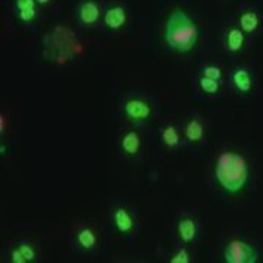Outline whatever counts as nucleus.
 Listing matches in <instances>:
<instances>
[{
  "label": "nucleus",
  "instance_id": "16",
  "mask_svg": "<svg viewBox=\"0 0 263 263\" xmlns=\"http://www.w3.org/2000/svg\"><path fill=\"white\" fill-rule=\"evenodd\" d=\"M37 2L35 0H15L16 16L24 24H31L37 18Z\"/></svg>",
  "mask_w": 263,
  "mask_h": 263
},
{
  "label": "nucleus",
  "instance_id": "21",
  "mask_svg": "<svg viewBox=\"0 0 263 263\" xmlns=\"http://www.w3.org/2000/svg\"><path fill=\"white\" fill-rule=\"evenodd\" d=\"M8 257H9V262L12 263H27L25 262V259H24V256L21 254V252L18 250V247L15 246L12 250L8 254Z\"/></svg>",
  "mask_w": 263,
  "mask_h": 263
},
{
  "label": "nucleus",
  "instance_id": "14",
  "mask_svg": "<svg viewBox=\"0 0 263 263\" xmlns=\"http://www.w3.org/2000/svg\"><path fill=\"white\" fill-rule=\"evenodd\" d=\"M237 24L246 35H250V34H254L260 27V15L254 9L241 10Z\"/></svg>",
  "mask_w": 263,
  "mask_h": 263
},
{
  "label": "nucleus",
  "instance_id": "4",
  "mask_svg": "<svg viewBox=\"0 0 263 263\" xmlns=\"http://www.w3.org/2000/svg\"><path fill=\"white\" fill-rule=\"evenodd\" d=\"M123 116L135 124L149 122L154 114V107L148 98L142 95H129L123 100Z\"/></svg>",
  "mask_w": 263,
  "mask_h": 263
},
{
  "label": "nucleus",
  "instance_id": "10",
  "mask_svg": "<svg viewBox=\"0 0 263 263\" xmlns=\"http://www.w3.org/2000/svg\"><path fill=\"white\" fill-rule=\"evenodd\" d=\"M119 145H120L123 155H126L127 158H136L142 149V138L139 132L126 130L120 136Z\"/></svg>",
  "mask_w": 263,
  "mask_h": 263
},
{
  "label": "nucleus",
  "instance_id": "3",
  "mask_svg": "<svg viewBox=\"0 0 263 263\" xmlns=\"http://www.w3.org/2000/svg\"><path fill=\"white\" fill-rule=\"evenodd\" d=\"M222 260L226 263H257L260 260V254L256 246L250 241L240 237H233L224 246Z\"/></svg>",
  "mask_w": 263,
  "mask_h": 263
},
{
  "label": "nucleus",
  "instance_id": "5",
  "mask_svg": "<svg viewBox=\"0 0 263 263\" xmlns=\"http://www.w3.org/2000/svg\"><path fill=\"white\" fill-rule=\"evenodd\" d=\"M230 85L238 97H252L254 92V76L246 66H235L230 72Z\"/></svg>",
  "mask_w": 263,
  "mask_h": 263
},
{
  "label": "nucleus",
  "instance_id": "12",
  "mask_svg": "<svg viewBox=\"0 0 263 263\" xmlns=\"http://www.w3.org/2000/svg\"><path fill=\"white\" fill-rule=\"evenodd\" d=\"M246 44V34L238 25L228 27L224 32V47L230 54H238Z\"/></svg>",
  "mask_w": 263,
  "mask_h": 263
},
{
  "label": "nucleus",
  "instance_id": "20",
  "mask_svg": "<svg viewBox=\"0 0 263 263\" xmlns=\"http://www.w3.org/2000/svg\"><path fill=\"white\" fill-rule=\"evenodd\" d=\"M170 263H190L192 262V253L187 249V246H180L177 250H174L170 254Z\"/></svg>",
  "mask_w": 263,
  "mask_h": 263
},
{
  "label": "nucleus",
  "instance_id": "7",
  "mask_svg": "<svg viewBox=\"0 0 263 263\" xmlns=\"http://www.w3.org/2000/svg\"><path fill=\"white\" fill-rule=\"evenodd\" d=\"M111 222L117 233L122 235H130L136 230V218L130 209L126 206H116L111 211Z\"/></svg>",
  "mask_w": 263,
  "mask_h": 263
},
{
  "label": "nucleus",
  "instance_id": "23",
  "mask_svg": "<svg viewBox=\"0 0 263 263\" xmlns=\"http://www.w3.org/2000/svg\"><path fill=\"white\" fill-rule=\"evenodd\" d=\"M35 2H37L40 6H44V5H47L50 0H35Z\"/></svg>",
  "mask_w": 263,
  "mask_h": 263
},
{
  "label": "nucleus",
  "instance_id": "17",
  "mask_svg": "<svg viewBox=\"0 0 263 263\" xmlns=\"http://www.w3.org/2000/svg\"><path fill=\"white\" fill-rule=\"evenodd\" d=\"M196 84L199 86V89H200V92L208 95V97H218V95L221 94V85H222V82H218L215 79L199 75L196 79Z\"/></svg>",
  "mask_w": 263,
  "mask_h": 263
},
{
  "label": "nucleus",
  "instance_id": "8",
  "mask_svg": "<svg viewBox=\"0 0 263 263\" xmlns=\"http://www.w3.org/2000/svg\"><path fill=\"white\" fill-rule=\"evenodd\" d=\"M176 233H177L180 243L186 246L195 243L197 235H199V227H197L196 219L190 215L180 216L177 226H176Z\"/></svg>",
  "mask_w": 263,
  "mask_h": 263
},
{
  "label": "nucleus",
  "instance_id": "2",
  "mask_svg": "<svg viewBox=\"0 0 263 263\" xmlns=\"http://www.w3.org/2000/svg\"><path fill=\"white\" fill-rule=\"evenodd\" d=\"M199 40V28L186 10L174 9L164 25V41L173 51L187 54L193 51Z\"/></svg>",
  "mask_w": 263,
  "mask_h": 263
},
{
  "label": "nucleus",
  "instance_id": "1",
  "mask_svg": "<svg viewBox=\"0 0 263 263\" xmlns=\"http://www.w3.org/2000/svg\"><path fill=\"white\" fill-rule=\"evenodd\" d=\"M216 184L228 195H238L250 180V165L243 154L237 151H222L214 164Z\"/></svg>",
  "mask_w": 263,
  "mask_h": 263
},
{
  "label": "nucleus",
  "instance_id": "13",
  "mask_svg": "<svg viewBox=\"0 0 263 263\" xmlns=\"http://www.w3.org/2000/svg\"><path fill=\"white\" fill-rule=\"evenodd\" d=\"M98 234L92 227H81L75 233L76 246L84 252H92L98 246Z\"/></svg>",
  "mask_w": 263,
  "mask_h": 263
},
{
  "label": "nucleus",
  "instance_id": "9",
  "mask_svg": "<svg viewBox=\"0 0 263 263\" xmlns=\"http://www.w3.org/2000/svg\"><path fill=\"white\" fill-rule=\"evenodd\" d=\"M161 143L170 151L179 149L181 143L184 142L183 138V130H180V127L174 123H167L161 127L160 132Z\"/></svg>",
  "mask_w": 263,
  "mask_h": 263
},
{
  "label": "nucleus",
  "instance_id": "22",
  "mask_svg": "<svg viewBox=\"0 0 263 263\" xmlns=\"http://www.w3.org/2000/svg\"><path fill=\"white\" fill-rule=\"evenodd\" d=\"M0 132H2V135L5 133V114H2V117H0Z\"/></svg>",
  "mask_w": 263,
  "mask_h": 263
},
{
  "label": "nucleus",
  "instance_id": "15",
  "mask_svg": "<svg viewBox=\"0 0 263 263\" xmlns=\"http://www.w3.org/2000/svg\"><path fill=\"white\" fill-rule=\"evenodd\" d=\"M126 21H127V13H126V9L120 5H114V6L105 10V13H104L105 27L113 29V31L122 28L126 24Z\"/></svg>",
  "mask_w": 263,
  "mask_h": 263
},
{
  "label": "nucleus",
  "instance_id": "18",
  "mask_svg": "<svg viewBox=\"0 0 263 263\" xmlns=\"http://www.w3.org/2000/svg\"><path fill=\"white\" fill-rule=\"evenodd\" d=\"M18 250L21 252V254L24 256V259H25V262H35L38 257V250L35 246L32 245V243H29V241H19L18 245Z\"/></svg>",
  "mask_w": 263,
  "mask_h": 263
},
{
  "label": "nucleus",
  "instance_id": "11",
  "mask_svg": "<svg viewBox=\"0 0 263 263\" xmlns=\"http://www.w3.org/2000/svg\"><path fill=\"white\" fill-rule=\"evenodd\" d=\"M76 13H78V19H79V22L82 25L92 27L100 21L101 9H100V5L95 0H85L79 5Z\"/></svg>",
  "mask_w": 263,
  "mask_h": 263
},
{
  "label": "nucleus",
  "instance_id": "19",
  "mask_svg": "<svg viewBox=\"0 0 263 263\" xmlns=\"http://www.w3.org/2000/svg\"><path fill=\"white\" fill-rule=\"evenodd\" d=\"M199 75L206 76L211 79H215L218 82L224 81V70L216 65H205L199 69Z\"/></svg>",
  "mask_w": 263,
  "mask_h": 263
},
{
  "label": "nucleus",
  "instance_id": "6",
  "mask_svg": "<svg viewBox=\"0 0 263 263\" xmlns=\"http://www.w3.org/2000/svg\"><path fill=\"white\" fill-rule=\"evenodd\" d=\"M183 138L190 146H197L206 139V124L199 116H190L183 126Z\"/></svg>",
  "mask_w": 263,
  "mask_h": 263
}]
</instances>
